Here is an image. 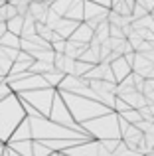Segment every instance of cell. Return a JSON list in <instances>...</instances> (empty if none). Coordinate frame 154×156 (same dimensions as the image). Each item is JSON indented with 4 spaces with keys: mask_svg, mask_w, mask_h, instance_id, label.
<instances>
[{
    "mask_svg": "<svg viewBox=\"0 0 154 156\" xmlns=\"http://www.w3.org/2000/svg\"><path fill=\"white\" fill-rule=\"evenodd\" d=\"M67 20H73L77 24H83L85 22V2H81V0H75L73 4H71L69 12L65 14Z\"/></svg>",
    "mask_w": 154,
    "mask_h": 156,
    "instance_id": "13",
    "label": "cell"
},
{
    "mask_svg": "<svg viewBox=\"0 0 154 156\" xmlns=\"http://www.w3.org/2000/svg\"><path fill=\"white\" fill-rule=\"evenodd\" d=\"M34 61H44V63H54L55 61V51L54 50H42V51H36L32 53Z\"/></svg>",
    "mask_w": 154,
    "mask_h": 156,
    "instance_id": "19",
    "label": "cell"
},
{
    "mask_svg": "<svg viewBox=\"0 0 154 156\" xmlns=\"http://www.w3.org/2000/svg\"><path fill=\"white\" fill-rule=\"evenodd\" d=\"M58 93L63 97V101H65L67 109L71 111L77 125H85V122H91L95 119H101L105 115L113 113L109 107L97 103V101L85 99V97H79V95H71V93H65V91H58Z\"/></svg>",
    "mask_w": 154,
    "mask_h": 156,
    "instance_id": "1",
    "label": "cell"
},
{
    "mask_svg": "<svg viewBox=\"0 0 154 156\" xmlns=\"http://www.w3.org/2000/svg\"><path fill=\"white\" fill-rule=\"evenodd\" d=\"M71 4H73V0H59V2H51V10H54L58 16L65 18V14L69 12Z\"/></svg>",
    "mask_w": 154,
    "mask_h": 156,
    "instance_id": "18",
    "label": "cell"
},
{
    "mask_svg": "<svg viewBox=\"0 0 154 156\" xmlns=\"http://www.w3.org/2000/svg\"><path fill=\"white\" fill-rule=\"evenodd\" d=\"M93 67H95V65H91V63H85V61H77V63H75V77H85Z\"/></svg>",
    "mask_w": 154,
    "mask_h": 156,
    "instance_id": "21",
    "label": "cell"
},
{
    "mask_svg": "<svg viewBox=\"0 0 154 156\" xmlns=\"http://www.w3.org/2000/svg\"><path fill=\"white\" fill-rule=\"evenodd\" d=\"M152 16H154V10H152Z\"/></svg>",
    "mask_w": 154,
    "mask_h": 156,
    "instance_id": "33",
    "label": "cell"
},
{
    "mask_svg": "<svg viewBox=\"0 0 154 156\" xmlns=\"http://www.w3.org/2000/svg\"><path fill=\"white\" fill-rule=\"evenodd\" d=\"M121 117H123L127 122H131V125H138V122L142 121L140 113H138V111H135V109H131V111H127V113H123Z\"/></svg>",
    "mask_w": 154,
    "mask_h": 156,
    "instance_id": "20",
    "label": "cell"
},
{
    "mask_svg": "<svg viewBox=\"0 0 154 156\" xmlns=\"http://www.w3.org/2000/svg\"><path fill=\"white\" fill-rule=\"evenodd\" d=\"M2 146H4V144H0V148H2Z\"/></svg>",
    "mask_w": 154,
    "mask_h": 156,
    "instance_id": "32",
    "label": "cell"
},
{
    "mask_svg": "<svg viewBox=\"0 0 154 156\" xmlns=\"http://www.w3.org/2000/svg\"><path fill=\"white\" fill-rule=\"evenodd\" d=\"M55 95H58V89H38V91H28V93H20V99L30 103L42 115L44 119H50L51 115V107H54V101H55Z\"/></svg>",
    "mask_w": 154,
    "mask_h": 156,
    "instance_id": "5",
    "label": "cell"
},
{
    "mask_svg": "<svg viewBox=\"0 0 154 156\" xmlns=\"http://www.w3.org/2000/svg\"><path fill=\"white\" fill-rule=\"evenodd\" d=\"M24 140H34V134H32V122H30L28 117H26V121L14 130V134H12V138L8 142H24Z\"/></svg>",
    "mask_w": 154,
    "mask_h": 156,
    "instance_id": "10",
    "label": "cell"
},
{
    "mask_svg": "<svg viewBox=\"0 0 154 156\" xmlns=\"http://www.w3.org/2000/svg\"><path fill=\"white\" fill-rule=\"evenodd\" d=\"M93 38H95V32L91 30V28L87 26V24H79V28L75 30V34L71 36V42H77V44H91L93 42Z\"/></svg>",
    "mask_w": 154,
    "mask_h": 156,
    "instance_id": "11",
    "label": "cell"
},
{
    "mask_svg": "<svg viewBox=\"0 0 154 156\" xmlns=\"http://www.w3.org/2000/svg\"><path fill=\"white\" fill-rule=\"evenodd\" d=\"M81 126L87 130V134L93 140H123L119 129V115L115 111L101 119H95L91 122H85Z\"/></svg>",
    "mask_w": 154,
    "mask_h": 156,
    "instance_id": "4",
    "label": "cell"
},
{
    "mask_svg": "<svg viewBox=\"0 0 154 156\" xmlns=\"http://www.w3.org/2000/svg\"><path fill=\"white\" fill-rule=\"evenodd\" d=\"M115 156H142L140 152H135V150H131L124 142H121L119 144V148H117V152H115Z\"/></svg>",
    "mask_w": 154,
    "mask_h": 156,
    "instance_id": "24",
    "label": "cell"
},
{
    "mask_svg": "<svg viewBox=\"0 0 154 156\" xmlns=\"http://www.w3.org/2000/svg\"><path fill=\"white\" fill-rule=\"evenodd\" d=\"M136 2L135 0H115L113 2V12H117L123 18H132V10H135Z\"/></svg>",
    "mask_w": 154,
    "mask_h": 156,
    "instance_id": "12",
    "label": "cell"
},
{
    "mask_svg": "<svg viewBox=\"0 0 154 156\" xmlns=\"http://www.w3.org/2000/svg\"><path fill=\"white\" fill-rule=\"evenodd\" d=\"M109 12H111V10L103 8L99 2H85V22L103 24V22H107Z\"/></svg>",
    "mask_w": 154,
    "mask_h": 156,
    "instance_id": "6",
    "label": "cell"
},
{
    "mask_svg": "<svg viewBox=\"0 0 154 156\" xmlns=\"http://www.w3.org/2000/svg\"><path fill=\"white\" fill-rule=\"evenodd\" d=\"M4 4H6V2H0V8H2V6H4Z\"/></svg>",
    "mask_w": 154,
    "mask_h": 156,
    "instance_id": "31",
    "label": "cell"
},
{
    "mask_svg": "<svg viewBox=\"0 0 154 156\" xmlns=\"http://www.w3.org/2000/svg\"><path fill=\"white\" fill-rule=\"evenodd\" d=\"M20 44H22V38L10 34V32H6V34L2 36V40H0V46L2 48H10V50H20Z\"/></svg>",
    "mask_w": 154,
    "mask_h": 156,
    "instance_id": "17",
    "label": "cell"
},
{
    "mask_svg": "<svg viewBox=\"0 0 154 156\" xmlns=\"http://www.w3.org/2000/svg\"><path fill=\"white\" fill-rule=\"evenodd\" d=\"M0 144H2V142H0Z\"/></svg>",
    "mask_w": 154,
    "mask_h": 156,
    "instance_id": "35",
    "label": "cell"
},
{
    "mask_svg": "<svg viewBox=\"0 0 154 156\" xmlns=\"http://www.w3.org/2000/svg\"><path fill=\"white\" fill-rule=\"evenodd\" d=\"M51 154H54V152H51V150L47 148L46 144L34 140V156H51Z\"/></svg>",
    "mask_w": 154,
    "mask_h": 156,
    "instance_id": "22",
    "label": "cell"
},
{
    "mask_svg": "<svg viewBox=\"0 0 154 156\" xmlns=\"http://www.w3.org/2000/svg\"><path fill=\"white\" fill-rule=\"evenodd\" d=\"M55 71V65L54 63H44V61H34V65L30 67V73L32 75H46V73H51Z\"/></svg>",
    "mask_w": 154,
    "mask_h": 156,
    "instance_id": "16",
    "label": "cell"
},
{
    "mask_svg": "<svg viewBox=\"0 0 154 156\" xmlns=\"http://www.w3.org/2000/svg\"><path fill=\"white\" fill-rule=\"evenodd\" d=\"M32 122V134L38 142H50V140H93L87 134L75 133V130L61 126L58 122H51L50 119H30Z\"/></svg>",
    "mask_w": 154,
    "mask_h": 156,
    "instance_id": "3",
    "label": "cell"
},
{
    "mask_svg": "<svg viewBox=\"0 0 154 156\" xmlns=\"http://www.w3.org/2000/svg\"><path fill=\"white\" fill-rule=\"evenodd\" d=\"M51 50H54L55 53H63V55H65L67 42H65V40H61V42H55V44H51Z\"/></svg>",
    "mask_w": 154,
    "mask_h": 156,
    "instance_id": "27",
    "label": "cell"
},
{
    "mask_svg": "<svg viewBox=\"0 0 154 156\" xmlns=\"http://www.w3.org/2000/svg\"><path fill=\"white\" fill-rule=\"evenodd\" d=\"M54 65H55V71H61L63 73V67H65V55H63V53H55Z\"/></svg>",
    "mask_w": 154,
    "mask_h": 156,
    "instance_id": "25",
    "label": "cell"
},
{
    "mask_svg": "<svg viewBox=\"0 0 154 156\" xmlns=\"http://www.w3.org/2000/svg\"><path fill=\"white\" fill-rule=\"evenodd\" d=\"M111 69H113V73H115L117 83H123L127 77H131V75H132V65L128 63L124 57H121V59H117V61H115V63H111Z\"/></svg>",
    "mask_w": 154,
    "mask_h": 156,
    "instance_id": "8",
    "label": "cell"
},
{
    "mask_svg": "<svg viewBox=\"0 0 154 156\" xmlns=\"http://www.w3.org/2000/svg\"><path fill=\"white\" fill-rule=\"evenodd\" d=\"M24 24H26V18H22V16H16V18L8 20L6 26H8V32H10V34H14V36H18V38H22Z\"/></svg>",
    "mask_w": 154,
    "mask_h": 156,
    "instance_id": "15",
    "label": "cell"
},
{
    "mask_svg": "<svg viewBox=\"0 0 154 156\" xmlns=\"http://www.w3.org/2000/svg\"><path fill=\"white\" fill-rule=\"evenodd\" d=\"M61 154H67V156H97L99 154V140L81 142V144H77V146L65 150V152H61Z\"/></svg>",
    "mask_w": 154,
    "mask_h": 156,
    "instance_id": "7",
    "label": "cell"
},
{
    "mask_svg": "<svg viewBox=\"0 0 154 156\" xmlns=\"http://www.w3.org/2000/svg\"><path fill=\"white\" fill-rule=\"evenodd\" d=\"M2 156H10V150H8L6 146H4V152H2Z\"/></svg>",
    "mask_w": 154,
    "mask_h": 156,
    "instance_id": "29",
    "label": "cell"
},
{
    "mask_svg": "<svg viewBox=\"0 0 154 156\" xmlns=\"http://www.w3.org/2000/svg\"><path fill=\"white\" fill-rule=\"evenodd\" d=\"M8 148L20 156H34V140H24V142H8Z\"/></svg>",
    "mask_w": 154,
    "mask_h": 156,
    "instance_id": "14",
    "label": "cell"
},
{
    "mask_svg": "<svg viewBox=\"0 0 154 156\" xmlns=\"http://www.w3.org/2000/svg\"><path fill=\"white\" fill-rule=\"evenodd\" d=\"M4 146H6V144H4ZM4 146H2V148H0V156H2V152H4Z\"/></svg>",
    "mask_w": 154,
    "mask_h": 156,
    "instance_id": "30",
    "label": "cell"
},
{
    "mask_svg": "<svg viewBox=\"0 0 154 156\" xmlns=\"http://www.w3.org/2000/svg\"><path fill=\"white\" fill-rule=\"evenodd\" d=\"M61 156H67V154H61Z\"/></svg>",
    "mask_w": 154,
    "mask_h": 156,
    "instance_id": "34",
    "label": "cell"
},
{
    "mask_svg": "<svg viewBox=\"0 0 154 156\" xmlns=\"http://www.w3.org/2000/svg\"><path fill=\"white\" fill-rule=\"evenodd\" d=\"M59 20H61V16H58L54 10L50 8V12H47V18H46V26L51 28V30H55V26L59 24Z\"/></svg>",
    "mask_w": 154,
    "mask_h": 156,
    "instance_id": "23",
    "label": "cell"
},
{
    "mask_svg": "<svg viewBox=\"0 0 154 156\" xmlns=\"http://www.w3.org/2000/svg\"><path fill=\"white\" fill-rule=\"evenodd\" d=\"M26 121V111L18 95H10L0 103V142L8 144L14 130Z\"/></svg>",
    "mask_w": 154,
    "mask_h": 156,
    "instance_id": "2",
    "label": "cell"
},
{
    "mask_svg": "<svg viewBox=\"0 0 154 156\" xmlns=\"http://www.w3.org/2000/svg\"><path fill=\"white\" fill-rule=\"evenodd\" d=\"M0 77H8V75H6V71H4V67H2V65H0Z\"/></svg>",
    "mask_w": 154,
    "mask_h": 156,
    "instance_id": "28",
    "label": "cell"
},
{
    "mask_svg": "<svg viewBox=\"0 0 154 156\" xmlns=\"http://www.w3.org/2000/svg\"><path fill=\"white\" fill-rule=\"evenodd\" d=\"M79 28V24L77 22H73V20H67V18H61L59 20V24L55 26V34L59 36L61 40H65V42H69L71 40V36L75 34V30Z\"/></svg>",
    "mask_w": 154,
    "mask_h": 156,
    "instance_id": "9",
    "label": "cell"
},
{
    "mask_svg": "<svg viewBox=\"0 0 154 156\" xmlns=\"http://www.w3.org/2000/svg\"><path fill=\"white\" fill-rule=\"evenodd\" d=\"M111 38H113V40H127V36H124L123 28H117V26H111Z\"/></svg>",
    "mask_w": 154,
    "mask_h": 156,
    "instance_id": "26",
    "label": "cell"
}]
</instances>
